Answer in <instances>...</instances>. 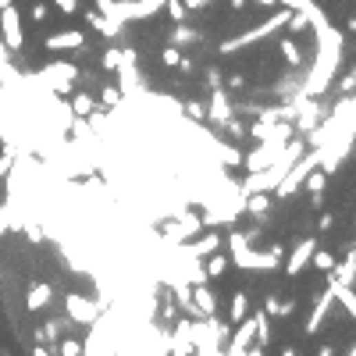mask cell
Listing matches in <instances>:
<instances>
[{
  "label": "cell",
  "instance_id": "cell-1",
  "mask_svg": "<svg viewBox=\"0 0 356 356\" xmlns=\"http://www.w3.org/2000/svg\"><path fill=\"white\" fill-rule=\"evenodd\" d=\"M228 246H232V260L239 264V267H246V271H271V267H278L282 264V249L275 246V249H267V253H257V249H249V232L242 235V232H232L228 235Z\"/></svg>",
  "mask_w": 356,
  "mask_h": 356
},
{
  "label": "cell",
  "instance_id": "cell-2",
  "mask_svg": "<svg viewBox=\"0 0 356 356\" xmlns=\"http://www.w3.org/2000/svg\"><path fill=\"white\" fill-rule=\"evenodd\" d=\"M289 8L285 11H275L267 18V22H260L257 29H249V32H242V36H232V39H224L221 43V54H239V50H246V47H253V43H260V39H267V36H275L278 29H285V22H289Z\"/></svg>",
  "mask_w": 356,
  "mask_h": 356
},
{
  "label": "cell",
  "instance_id": "cell-3",
  "mask_svg": "<svg viewBox=\"0 0 356 356\" xmlns=\"http://www.w3.org/2000/svg\"><path fill=\"white\" fill-rule=\"evenodd\" d=\"M317 160H321V154H317V146H313V150L306 154H300L296 160H292V167H289V171L282 175V182L275 185V189H271V193H275L278 200H285V196H292V193H296L300 189V185H303V178L313 171V167H317Z\"/></svg>",
  "mask_w": 356,
  "mask_h": 356
},
{
  "label": "cell",
  "instance_id": "cell-4",
  "mask_svg": "<svg viewBox=\"0 0 356 356\" xmlns=\"http://www.w3.org/2000/svg\"><path fill=\"white\" fill-rule=\"evenodd\" d=\"M189 335H193V353H221V324H218V313L214 317H203V324L196 321L193 328H189Z\"/></svg>",
  "mask_w": 356,
  "mask_h": 356
},
{
  "label": "cell",
  "instance_id": "cell-5",
  "mask_svg": "<svg viewBox=\"0 0 356 356\" xmlns=\"http://www.w3.org/2000/svg\"><path fill=\"white\" fill-rule=\"evenodd\" d=\"M164 8V0H114V11H111V22L125 25L132 18H150Z\"/></svg>",
  "mask_w": 356,
  "mask_h": 356
},
{
  "label": "cell",
  "instance_id": "cell-6",
  "mask_svg": "<svg viewBox=\"0 0 356 356\" xmlns=\"http://www.w3.org/2000/svg\"><path fill=\"white\" fill-rule=\"evenodd\" d=\"M0 39L8 43V50H22V43H25L22 18H18V8H14V4L0 8Z\"/></svg>",
  "mask_w": 356,
  "mask_h": 356
},
{
  "label": "cell",
  "instance_id": "cell-7",
  "mask_svg": "<svg viewBox=\"0 0 356 356\" xmlns=\"http://www.w3.org/2000/svg\"><path fill=\"white\" fill-rule=\"evenodd\" d=\"M253 339H257V321H253V313H246V317L235 324V335H232V342H228V353H232V356L246 353Z\"/></svg>",
  "mask_w": 356,
  "mask_h": 356
},
{
  "label": "cell",
  "instance_id": "cell-8",
  "mask_svg": "<svg viewBox=\"0 0 356 356\" xmlns=\"http://www.w3.org/2000/svg\"><path fill=\"white\" fill-rule=\"evenodd\" d=\"M65 310H68V317L78 321V324H93L100 317V306L93 300H82V296H68L65 300Z\"/></svg>",
  "mask_w": 356,
  "mask_h": 356
},
{
  "label": "cell",
  "instance_id": "cell-9",
  "mask_svg": "<svg viewBox=\"0 0 356 356\" xmlns=\"http://www.w3.org/2000/svg\"><path fill=\"white\" fill-rule=\"evenodd\" d=\"M313 249H317V239H303L296 249H292V257L285 260V275L289 278H296V275H303V267L310 264V257H313Z\"/></svg>",
  "mask_w": 356,
  "mask_h": 356
},
{
  "label": "cell",
  "instance_id": "cell-10",
  "mask_svg": "<svg viewBox=\"0 0 356 356\" xmlns=\"http://www.w3.org/2000/svg\"><path fill=\"white\" fill-rule=\"evenodd\" d=\"M253 136L264 139V143H285L292 139V125L282 118V121H257L253 125Z\"/></svg>",
  "mask_w": 356,
  "mask_h": 356
},
{
  "label": "cell",
  "instance_id": "cell-11",
  "mask_svg": "<svg viewBox=\"0 0 356 356\" xmlns=\"http://www.w3.org/2000/svg\"><path fill=\"white\" fill-rule=\"evenodd\" d=\"M200 228H203V221H200V218H182L178 224H167V228H164V239L171 242V246H182L185 239L200 235Z\"/></svg>",
  "mask_w": 356,
  "mask_h": 356
},
{
  "label": "cell",
  "instance_id": "cell-12",
  "mask_svg": "<svg viewBox=\"0 0 356 356\" xmlns=\"http://www.w3.org/2000/svg\"><path fill=\"white\" fill-rule=\"evenodd\" d=\"M189 300H193V306H196L200 317H214V313H218V296L211 292V285H207V282H196V285H193Z\"/></svg>",
  "mask_w": 356,
  "mask_h": 356
},
{
  "label": "cell",
  "instance_id": "cell-13",
  "mask_svg": "<svg viewBox=\"0 0 356 356\" xmlns=\"http://www.w3.org/2000/svg\"><path fill=\"white\" fill-rule=\"evenodd\" d=\"M75 65H50L47 72H43V78L50 82L47 90H54V93H68L72 90V82H75Z\"/></svg>",
  "mask_w": 356,
  "mask_h": 356
},
{
  "label": "cell",
  "instance_id": "cell-14",
  "mask_svg": "<svg viewBox=\"0 0 356 356\" xmlns=\"http://www.w3.org/2000/svg\"><path fill=\"white\" fill-rule=\"evenodd\" d=\"M285 143H289V139H285ZM285 143H264L260 150H253L249 157H242V164L249 167V171H260V167H267L271 160H275V157L285 150Z\"/></svg>",
  "mask_w": 356,
  "mask_h": 356
},
{
  "label": "cell",
  "instance_id": "cell-15",
  "mask_svg": "<svg viewBox=\"0 0 356 356\" xmlns=\"http://www.w3.org/2000/svg\"><path fill=\"white\" fill-rule=\"evenodd\" d=\"M292 114H300V129H303V132H310L313 125H317V118H321L317 96H300V100H296V107H292Z\"/></svg>",
  "mask_w": 356,
  "mask_h": 356
},
{
  "label": "cell",
  "instance_id": "cell-16",
  "mask_svg": "<svg viewBox=\"0 0 356 356\" xmlns=\"http://www.w3.org/2000/svg\"><path fill=\"white\" fill-rule=\"evenodd\" d=\"M331 303H335V292H331V278H328V285H324V292H321V300H317V306H313L310 321H306V335H313V331H317V328L324 324V317H328Z\"/></svg>",
  "mask_w": 356,
  "mask_h": 356
},
{
  "label": "cell",
  "instance_id": "cell-17",
  "mask_svg": "<svg viewBox=\"0 0 356 356\" xmlns=\"http://www.w3.org/2000/svg\"><path fill=\"white\" fill-rule=\"evenodd\" d=\"M86 43V36L78 29H65V32H50L47 36V50H78Z\"/></svg>",
  "mask_w": 356,
  "mask_h": 356
},
{
  "label": "cell",
  "instance_id": "cell-18",
  "mask_svg": "<svg viewBox=\"0 0 356 356\" xmlns=\"http://www.w3.org/2000/svg\"><path fill=\"white\" fill-rule=\"evenodd\" d=\"M228 118H232V103H228V93L221 86H214V96H211V121L224 125Z\"/></svg>",
  "mask_w": 356,
  "mask_h": 356
},
{
  "label": "cell",
  "instance_id": "cell-19",
  "mask_svg": "<svg viewBox=\"0 0 356 356\" xmlns=\"http://www.w3.org/2000/svg\"><path fill=\"white\" fill-rule=\"evenodd\" d=\"M218 246H221V235L211 232V235H203V239L193 242V246H182V253H185V257H211V253H218Z\"/></svg>",
  "mask_w": 356,
  "mask_h": 356
},
{
  "label": "cell",
  "instance_id": "cell-20",
  "mask_svg": "<svg viewBox=\"0 0 356 356\" xmlns=\"http://www.w3.org/2000/svg\"><path fill=\"white\" fill-rule=\"evenodd\" d=\"M353 278H356V253L349 249L346 260L331 267V282H339V285H353Z\"/></svg>",
  "mask_w": 356,
  "mask_h": 356
},
{
  "label": "cell",
  "instance_id": "cell-21",
  "mask_svg": "<svg viewBox=\"0 0 356 356\" xmlns=\"http://www.w3.org/2000/svg\"><path fill=\"white\" fill-rule=\"evenodd\" d=\"M189 328H193V321H182L178 328H175V339H171V353H193V335H189Z\"/></svg>",
  "mask_w": 356,
  "mask_h": 356
},
{
  "label": "cell",
  "instance_id": "cell-22",
  "mask_svg": "<svg viewBox=\"0 0 356 356\" xmlns=\"http://www.w3.org/2000/svg\"><path fill=\"white\" fill-rule=\"evenodd\" d=\"M14 82H18V72L11 68V50L0 39V86H14Z\"/></svg>",
  "mask_w": 356,
  "mask_h": 356
},
{
  "label": "cell",
  "instance_id": "cell-23",
  "mask_svg": "<svg viewBox=\"0 0 356 356\" xmlns=\"http://www.w3.org/2000/svg\"><path fill=\"white\" fill-rule=\"evenodd\" d=\"M50 296H54V289L39 282V285H32V289H29V296H25V306H29V310H43V306L50 303Z\"/></svg>",
  "mask_w": 356,
  "mask_h": 356
},
{
  "label": "cell",
  "instance_id": "cell-24",
  "mask_svg": "<svg viewBox=\"0 0 356 356\" xmlns=\"http://www.w3.org/2000/svg\"><path fill=\"white\" fill-rule=\"evenodd\" d=\"M331 292H335V303H342L346 313L353 317L356 313V296H353V285H339V282H331Z\"/></svg>",
  "mask_w": 356,
  "mask_h": 356
},
{
  "label": "cell",
  "instance_id": "cell-25",
  "mask_svg": "<svg viewBox=\"0 0 356 356\" xmlns=\"http://www.w3.org/2000/svg\"><path fill=\"white\" fill-rule=\"evenodd\" d=\"M90 25H93L100 36H118V32H121V25H118V22H107V18H103L100 11L90 14Z\"/></svg>",
  "mask_w": 356,
  "mask_h": 356
},
{
  "label": "cell",
  "instance_id": "cell-26",
  "mask_svg": "<svg viewBox=\"0 0 356 356\" xmlns=\"http://www.w3.org/2000/svg\"><path fill=\"white\" fill-rule=\"evenodd\" d=\"M246 313H249V296H246V292H235V296H232V313H228V321L239 324Z\"/></svg>",
  "mask_w": 356,
  "mask_h": 356
},
{
  "label": "cell",
  "instance_id": "cell-27",
  "mask_svg": "<svg viewBox=\"0 0 356 356\" xmlns=\"http://www.w3.org/2000/svg\"><path fill=\"white\" fill-rule=\"evenodd\" d=\"M171 43H175V47H185V43H200V32H193L189 25H182V22H178V25L171 29Z\"/></svg>",
  "mask_w": 356,
  "mask_h": 356
},
{
  "label": "cell",
  "instance_id": "cell-28",
  "mask_svg": "<svg viewBox=\"0 0 356 356\" xmlns=\"http://www.w3.org/2000/svg\"><path fill=\"white\" fill-rule=\"evenodd\" d=\"M267 207H271V196H267V193H249V196H246V211H249V214H267Z\"/></svg>",
  "mask_w": 356,
  "mask_h": 356
},
{
  "label": "cell",
  "instance_id": "cell-29",
  "mask_svg": "<svg viewBox=\"0 0 356 356\" xmlns=\"http://www.w3.org/2000/svg\"><path fill=\"white\" fill-rule=\"evenodd\" d=\"M324 178H328V175L321 171V167H313V171L303 178V182H306V189H310V196H324Z\"/></svg>",
  "mask_w": 356,
  "mask_h": 356
},
{
  "label": "cell",
  "instance_id": "cell-30",
  "mask_svg": "<svg viewBox=\"0 0 356 356\" xmlns=\"http://www.w3.org/2000/svg\"><path fill=\"white\" fill-rule=\"evenodd\" d=\"M68 111H72L75 118H90V114H93V100H90L86 93H78V96L72 100V107H68Z\"/></svg>",
  "mask_w": 356,
  "mask_h": 356
},
{
  "label": "cell",
  "instance_id": "cell-31",
  "mask_svg": "<svg viewBox=\"0 0 356 356\" xmlns=\"http://www.w3.org/2000/svg\"><path fill=\"white\" fill-rule=\"evenodd\" d=\"M282 57L289 61L292 68H300V65H303V54H300V47L292 43V39H282Z\"/></svg>",
  "mask_w": 356,
  "mask_h": 356
},
{
  "label": "cell",
  "instance_id": "cell-32",
  "mask_svg": "<svg viewBox=\"0 0 356 356\" xmlns=\"http://www.w3.org/2000/svg\"><path fill=\"white\" fill-rule=\"evenodd\" d=\"M214 143V139H211ZM214 150H218V157L224 160V164H242V154L239 150H232V146H221V143H214Z\"/></svg>",
  "mask_w": 356,
  "mask_h": 356
},
{
  "label": "cell",
  "instance_id": "cell-33",
  "mask_svg": "<svg viewBox=\"0 0 356 356\" xmlns=\"http://www.w3.org/2000/svg\"><path fill=\"white\" fill-rule=\"evenodd\" d=\"M253 321H257V335H260V342H271V324H267V310H257V313H253Z\"/></svg>",
  "mask_w": 356,
  "mask_h": 356
},
{
  "label": "cell",
  "instance_id": "cell-34",
  "mask_svg": "<svg viewBox=\"0 0 356 356\" xmlns=\"http://www.w3.org/2000/svg\"><path fill=\"white\" fill-rule=\"evenodd\" d=\"M224 267H228V257H214V253H211V264H207V278H221Z\"/></svg>",
  "mask_w": 356,
  "mask_h": 356
},
{
  "label": "cell",
  "instance_id": "cell-35",
  "mask_svg": "<svg viewBox=\"0 0 356 356\" xmlns=\"http://www.w3.org/2000/svg\"><path fill=\"white\" fill-rule=\"evenodd\" d=\"M310 260L317 264L321 271H331V267H335V257L328 253V249H313V257H310Z\"/></svg>",
  "mask_w": 356,
  "mask_h": 356
},
{
  "label": "cell",
  "instance_id": "cell-36",
  "mask_svg": "<svg viewBox=\"0 0 356 356\" xmlns=\"http://www.w3.org/2000/svg\"><path fill=\"white\" fill-rule=\"evenodd\" d=\"M100 65L107 68V72H118V65H121V50H103V57H100Z\"/></svg>",
  "mask_w": 356,
  "mask_h": 356
},
{
  "label": "cell",
  "instance_id": "cell-37",
  "mask_svg": "<svg viewBox=\"0 0 356 356\" xmlns=\"http://www.w3.org/2000/svg\"><path fill=\"white\" fill-rule=\"evenodd\" d=\"M160 61H164L167 68H178V65H182V54H178V47L171 43V47H167V50L160 54Z\"/></svg>",
  "mask_w": 356,
  "mask_h": 356
},
{
  "label": "cell",
  "instance_id": "cell-38",
  "mask_svg": "<svg viewBox=\"0 0 356 356\" xmlns=\"http://www.w3.org/2000/svg\"><path fill=\"white\" fill-rule=\"evenodd\" d=\"M164 8H167V14H171L175 22H182V18H185V4H182V0H164Z\"/></svg>",
  "mask_w": 356,
  "mask_h": 356
},
{
  "label": "cell",
  "instance_id": "cell-39",
  "mask_svg": "<svg viewBox=\"0 0 356 356\" xmlns=\"http://www.w3.org/2000/svg\"><path fill=\"white\" fill-rule=\"evenodd\" d=\"M103 103H107V107H118V103H121V90L118 86H103Z\"/></svg>",
  "mask_w": 356,
  "mask_h": 356
},
{
  "label": "cell",
  "instance_id": "cell-40",
  "mask_svg": "<svg viewBox=\"0 0 356 356\" xmlns=\"http://www.w3.org/2000/svg\"><path fill=\"white\" fill-rule=\"evenodd\" d=\"M57 349H61V353H65V356H78V353H82V346H78L75 339H65V342H61Z\"/></svg>",
  "mask_w": 356,
  "mask_h": 356
},
{
  "label": "cell",
  "instance_id": "cell-41",
  "mask_svg": "<svg viewBox=\"0 0 356 356\" xmlns=\"http://www.w3.org/2000/svg\"><path fill=\"white\" fill-rule=\"evenodd\" d=\"M96 11L103 14V18H107V22H111V11H114V0H96Z\"/></svg>",
  "mask_w": 356,
  "mask_h": 356
},
{
  "label": "cell",
  "instance_id": "cell-42",
  "mask_svg": "<svg viewBox=\"0 0 356 356\" xmlns=\"http://www.w3.org/2000/svg\"><path fill=\"white\" fill-rule=\"evenodd\" d=\"M185 111H189V118H200V121H203V114H207L203 103H185Z\"/></svg>",
  "mask_w": 356,
  "mask_h": 356
},
{
  "label": "cell",
  "instance_id": "cell-43",
  "mask_svg": "<svg viewBox=\"0 0 356 356\" xmlns=\"http://www.w3.org/2000/svg\"><path fill=\"white\" fill-rule=\"evenodd\" d=\"M54 4H57V11H65V14H72L78 4H75V0H54Z\"/></svg>",
  "mask_w": 356,
  "mask_h": 356
},
{
  "label": "cell",
  "instance_id": "cell-44",
  "mask_svg": "<svg viewBox=\"0 0 356 356\" xmlns=\"http://www.w3.org/2000/svg\"><path fill=\"white\" fill-rule=\"evenodd\" d=\"M11 164H14V157H11V154H4V157H0V178H4V175L11 171Z\"/></svg>",
  "mask_w": 356,
  "mask_h": 356
},
{
  "label": "cell",
  "instance_id": "cell-45",
  "mask_svg": "<svg viewBox=\"0 0 356 356\" xmlns=\"http://www.w3.org/2000/svg\"><path fill=\"white\" fill-rule=\"evenodd\" d=\"M32 18H36V22H43V18H47V4H36V8H32Z\"/></svg>",
  "mask_w": 356,
  "mask_h": 356
},
{
  "label": "cell",
  "instance_id": "cell-46",
  "mask_svg": "<svg viewBox=\"0 0 356 356\" xmlns=\"http://www.w3.org/2000/svg\"><path fill=\"white\" fill-rule=\"evenodd\" d=\"M264 310H267V313H275V317H278V300H275V296H267V303H264Z\"/></svg>",
  "mask_w": 356,
  "mask_h": 356
},
{
  "label": "cell",
  "instance_id": "cell-47",
  "mask_svg": "<svg viewBox=\"0 0 356 356\" xmlns=\"http://www.w3.org/2000/svg\"><path fill=\"white\" fill-rule=\"evenodd\" d=\"M182 4H185V11H189V8H207L211 0H182Z\"/></svg>",
  "mask_w": 356,
  "mask_h": 356
},
{
  "label": "cell",
  "instance_id": "cell-48",
  "mask_svg": "<svg viewBox=\"0 0 356 356\" xmlns=\"http://www.w3.org/2000/svg\"><path fill=\"white\" fill-rule=\"evenodd\" d=\"M4 232H8V207L0 211V235H4Z\"/></svg>",
  "mask_w": 356,
  "mask_h": 356
},
{
  "label": "cell",
  "instance_id": "cell-49",
  "mask_svg": "<svg viewBox=\"0 0 356 356\" xmlns=\"http://www.w3.org/2000/svg\"><path fill=\"white\" fill-rule=\"evenodd\" d=\"M253 4H260V8H275L278 0H253Z\"/></svg>",
  "mask_w": 356,
  "mask_h": 356
},
{
  "label": "cell",
  "instance_id": "cell-50",
  "mask_svg": "<svg viewBox=\"0 0 356 356\" xmlns=\"http://www.w3.org/2000/svg\"><path fill=\"white\" fill-rule=\"evenodd\" d=\"M242 4H249V0H232V8H242Z\"/></svg>",
  "mask_w": 356,
  "mask_h": 356
},
{
  "label": "cell",
  "instance_id": "cell-51",
  "mask_svg": "<svg viewBox=\"0 0 356 356\" xmlns=\"http://www.w3.org/2000/svg\"><path fill=\"white\" fill-rule=\"evenodd\" d=\"M4 4H11V0H0V8H4Z\"/></svg>",
  "mask_w": 356,
  "mask_h": 356
}]
</instances>
